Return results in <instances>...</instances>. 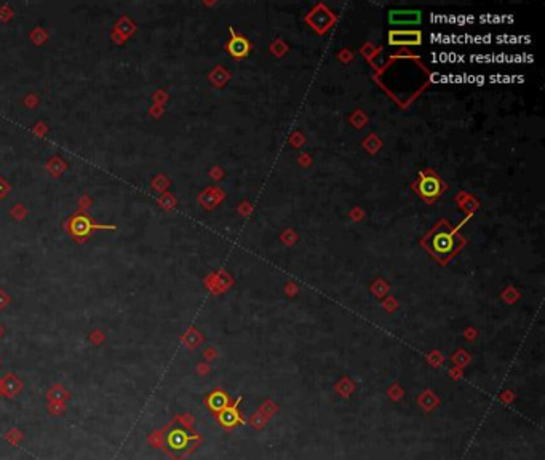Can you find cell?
Masks as SVG:
<instances>
[{"label": "cell", "mask_w": 545, "mask_h": 460, "mask_svg": "<svg viewBox=\"0 0 545 460\" xmlns=\"http://www.w3.org/2000/svg\"><path fill=\"white\" fill-rule=\"evenodd\" d=\"M421 12L419 10H392L389 13L390 24L395 26H414L421 23Z\"/></svg>", "instance_id": "obj_1"}, {"label": "cell", "mask_w": 545, "mask_h": 460, "mask_svg": "<svg viewBox=\"0 0 545 460\" xmlns=\"http://www.w3.org/2000/svg\"><path fill=\"white\" fill-rule=\"evenodd\" d=\"M422 36L418 30H392L389 34L390 45H419Z\"/></svg>", "instance_id": "obj_2"}, {"label": "cell", "mask_w": 545, "mask_h": 460, "mask_svg": "<svg viewBox=\"0 0 545 460\" xmlns=\"http://www.w3.org/2000/svg\"><path fill=\"white\" fill-rule=\"evenodd\" d=\"M454 249V240L451 234L446 232H437L432 238V251L437 256H446L453 253Z\"/></svg>", "instance_id": "obj_3"}, {"label": "cell", "mask_w": 545, "mask_h": 460, "mask_svg": "<svg viewBox=\"0 0 545 460\" xmlns=\"http://www.w3.org/2000/svg\"><path fill=\"white\" fill-rule=\"evenodd\" d=\"M419 192H421V195L424 196V199L433 200V199H437V196L440 195L441 184L435 176L424 174V176L421 178V181H419Z\"/></svg>", "instance_id": "obj_4"}, {"label": "cell", "mask_w": 545, "mask_h": 460, "mask_svg": "<svg viewBox=\"0 0 545 460\" xmlns=\"http://www.w3.org/2000/svg\"><path fill=\"white\" fill-rule=\"evenodd\" d=\"M194 440V436L189 435L184 429H174L168 435V446L173 451H184L189 447V443Z\"/></svg>", "instance_id": "obj_5"}, {"label": "cell", "mask_w": 545, "mask_h": 460, "mask_svg": "<svg viewBox=\"0 0 545 460\" xmlns=\"http://www.w3.org/2000/svg\"><path fill=\"white\" fill-rule=\"evenodd\" d=\"M227 50H229V53H231L232 56H235V58H245L246 54L249 53V42H248L245 37L234 36L232 40L229 42Z\"/></svg>", "instance_id": "obj_6"}, {"label": "cell", "mask_w": 545, "mask_h": 460, "mask_svg": "<svg viewBox=\"0 0 545 460\" xmlns=\"http://www.w3.org/2000/svg\"><path fill=\"white\" fill-rule=\"evenodd\" d=\"M91 228H93V224L90 222V219L85 217V216L75 217L74 221L71 222V230H72V234L75 237H85Z\"/></svg>", "instance_id": "obj_7"}, {"label": "cell", "mask_w": 545, "mask_h": 460, "mask_svg": "<svg viewBox=\"0 0 545 460\" xmlns=\"http://www.w3.org/2000/svg\"><path fill=\"white\" fill-rule=\"evenodd\" d=\"M219 420H221V423L226 425V426H232V425H235L237 422H240V417H238V414H237L235 408H224V409L221 411V414H219Z\"/></svg>", "instance_id": "obj_8"}, {"label": "cell", "mask_w": 545, "mask_h": 460, "mask_svg": "<svg viewBox=\"0 0 545 460\" xmlns=\"http://www.w3.org/2000/svg\"><path fill=\"white\" fill-rule=\"evenodd\" d=\"M208 404H210V408L214 409V411H222L227 406V397L224 395L222 391H214L213 395L210 397V400H208Z\"/></svg>", "instance_id": "obj_9"}, {"label": "cell", "mask_w": 545, "mask_h": 460, "mask_svg": "<svg viewBox=\"0 0 545 460\" xmlns=\"http://www.w3.org/2000/svg\"><path fill=\"white\" fill-rule=\"evenodd\" d=\"M5 190H7V185H5V182L2 179H0V196L5 193Z\"/></svg>", "instance_id": "obj_10"}]
</instances>
